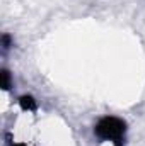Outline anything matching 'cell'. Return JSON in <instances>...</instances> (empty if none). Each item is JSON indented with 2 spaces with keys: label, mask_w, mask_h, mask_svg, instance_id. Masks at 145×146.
Returning <instances> with one entry per match:
<instances>
[{
  "label": "cell",
  "mask_w": 145,
  "mask_h": 146,
  "mask_svg": "<svg viewBox=\"0 0 145 146\" xmlns=\"http://www.w3.org/2000/svg\"><path fill=\"white\" fill-rule=\"evenodd\" d=\"M96 133L103 139H119L121 134L125 133V122H121L119 119H114V117H106L97 124Z\"/></svg>",
  "instance_id": "cell-1"
},
{
  "label": "cell",
  "mask_w": 145,
  "mask_h": 146,
  "mask_svg": "<svg viewBox=\"0 0 145 146\" xmlns=\"http://www.w3.org/2000/svg\"><path fill=\"white\" fill-rule=\"evenodd\" d=\"M21 104H22L24 109H33V107H34V102H33L31 97H22V99H21Z\"/></svg>",
  "instance_id": "cell-2"
}]
</instances>
